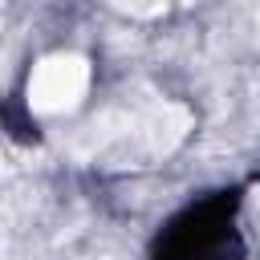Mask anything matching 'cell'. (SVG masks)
Returning a JSON list of instances; mask_svg holds the SVG:
<instances>
[{"instance_id": "cell-1", "label": "cell", "mask_w": 260, "mask_h": 260, "mask_svg": "<svg viewBox=\"0 0 260 260\" xmlns=\"http://www.w3.org/2000/svg\"><path fill=\"white\" fill-rule=\"evenodd\" d=\"M89 89V61L81 53H53L28 77V106L32 114H65Z\"/></svg>"}, {"instance_id": "cell-2", "label": "cell", "mask_w": 260, "mask_h": 260, "mask_svg": "<svg viewBox=\"0 0 260 260\" xmlns=\"http://www.w3.org/2000/svg\"><path fill=\"white\" fill-rule=\"evenodd\" d=\"M122 12H130V16H158V12H167V4H118Z\"/></svg>"}]
</instances>
